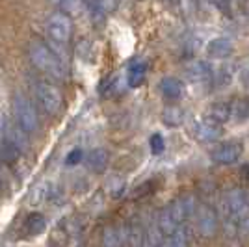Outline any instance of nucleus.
<instances>
[{
  "label": "nucleus",
  "mask_w": 249,
  "mask_h": 247,
  "mask_svg": "<svg viewBox=\"0 0 249 247\" xmlns=\"http://www.w3.org/2000/svg\"><path fill=\"white\" fill-rule=\"evenodd\" d=\"M28 58L32 65L41 72L49 74L56 80H63L67 76L65 72V63L51 51V47H47L41 41H30L28 45Z\"/></svg>",
  "instance_id": "f257e3e1"
},
{
  "label": "nucleus",
  "mask_w": 249,
  "mask_h": 247,
  "mask_svg": "<svg viewBox=\"0 0 249 247\" xmlns=\"http://www.w3.org/2000/svg\"><path fill=\"white\" fill-rule=\"evenodd\" d=\"M11 108H13L15 123L24 128L28 134H36L39 130V115L28 97H24L22 93H15L11 101Z\"/></svg>",
  "instance_id": "f03ea898"
},
{
  "label": "nucleus",
  "mask_w": 249,
  "mask_h": 247,
  "mask_svg": "<svg viewBox=\"0 0 249 247\" xmlns=\"http://www.w3.org/2000/svg\"><path fill=\"white\" fill-rule=\"evenodd\" d=\"M47 34H49V37L52 41L67 45L73 37V21H71V17L62 13V11H56V13L49 15V19H47Z\"/></svg>",
  "instance_id": "7ed1b4c3"
},
{
  "label": "nucleus",
  "mask_w": 249,
  "mask_h": 247,
  "mask_svg": "<svg viewBox=\"0 0 249 247\" xmlns=\"http://www.w3.org/2000/svg\"><path fill=\"white\" fill-rule=\"evenodd\" d=\"M36 99L45 112L49 115H56L62 110L63 97L60 89L56 86H52L49 82H37L36 84Z\"/></svg>",
  "instance_id": "20e7f679"
},
{
  "label": "nucleus",
  "mask_w": 249,
  "mask_h": 247,
  "mask_svg": "<svg viewBox=\"0 0 249 247\" xmlns=\"http://www.w3.org/2000/svg\"><path fill=\"white\" fill-rule=\"evenodd\" d=\"M240 156H242V145L240 143H225L218 147L216 151H212V162L214 164H221V165H229L238 162Z\"/></svg>",
  "instance_id": "39448f33"
},
{
  "label": "nucleus",
  "mask_w": 249,
  "mask_h": 247,
  "mask_svg": "<svg viewBox=\"0 0 249 247\" xmlns=\"http://www.w3.org/2000/svg\"><path fill=\"white\" fill-rule=\"evenodd\" d=\"M196 212H197L199 230H201L203 234H212L216 225H218V216H216V212L207 205H199Z\"/></svg>",
  "instance_id": "423d86ee"
},
{
  "label": "nucleus",
  "mask_w": 249,
  "mask_h": 247,
  "mask_svg": "<svg viewBox=\"0 0 249 247\" xmlns=\"http://www.w3.org/2000/svg\"><path fill=\"white\" fill-rule=\"evenodd\" d=\"M28 132L21 128L17 123H11L10 130H8V141H10L19 153H28L30 151V138Z\"/></svg>",
  "instance_id": "0eeeda50"
},
{
  "label": "nucleus",
  "mask_w": 249,
  "mask_h": 247,
  "mask_svg": "<svg viewBox=\"0 0 249 247\" xmlns=\"http://www.w3.org/2000/svg\"><path fill=\"white\" fill-rule=\"evenodd\" d=\"M52 4L58 8V10L69 15V17H80L86 11V2L84 0H51Z\"/></svg>",
  "instance_id": "6e6552de"
},
{
  "label": "nucleus",
  "mask_w": 249,
  "mask_h": 247,
  "mask_svg": "<svg viewBox=\"0 0 249 247\" xmlns=\"http://www.w3.org/2000/svg\"><path fill=\"white\" fill-rule=\"evenodd\" d=\"M196 136H197L199 141H216L221 136V128H219L218 123H212V121H203V123L197 124L196 128Z\"/></svg>",
  "instance_id": "1a4fd4ad"
},
{
  "label": "nucleus",
  "mask_w": 249,
  "mask_h": 247,
  "mask_svg": "<svg viewBox=\"0 0 249 247\" xmlns=\"http://www.w3.org/2000/svg\"><path fill=\"white\" fill-rule=\"evenodd\" d=\"M231 52H232V43L227 37L212 39L207 47V54L210 58H227Z\"/></svg>",
  "instance_id": "9d476101"
},
{
  "label": "nucleus",
  "mask_w": 249,
  "mask_h": 247,
  "mask_svg": "<svg viewBox=\"0 0 249 247\" xmlns=\"http://www.w3.org/2000/svg\"><path fill=\"white\" fill-rule=\"evenodd\" d=\"M160 91L162 95L169 99V101H177L180 95H182V82L178 78H173V76H167L160 82Z\"/></svg>",
  "instance_id": "9b49d317"
},
{
  "label": "nucleus",
  "mask_w": 249,
  "mask_h": 247,
  "mask_svg": "<svg viewBox=\"0 0 249 247\" xmlns=\"http://www.w3.org/2000/svg\"><path fill=\"white\" fill-rule=\"evenodd\" d=\"M86 162H88V167H89L91 171L101 173V171L106 169V165H108V153H106L104 149H93V151H89Z\"/></svg>",
  "instance_id": "f8f14e48"
},
{
  "label": "nucleus",
  "mask_w": 249,
  "mask_h": 247,
  "mask_svg": "<svg viewBox=\"0 0 249 247\" xmlns=\"http://www.w3.org/2000/svg\"><path fill=\"white\" fill-rule=\"evenodd\" d=\"M232 117V104L229 103H218L210 108V113H208V121L212 123H225Z\"/></svg>",
  "instance_id": "ddd939ff"
},
{
  "label": "nucleus",
  "mask_w": 249,
  "mask_h": 247,
  "mask_svg": "<svg viewBox=\"0 0 249 247\" xmlns=\"http://www.w3.org/2000/svg\"><path fill=\"white\" fill-rule=\"evenodd\" d=\"M145 72H147V65L143 62L132 63L130 69H128V74H126V84H128L130 88H138L140 84L143 82Z\"/></svg>",
  "instance_id": "4468645a"
},
{
  "label": "nucleus",
  "mask_w": 249,
  "mask_h": 247,
  "mask_svg": "<svg viewBox=\"0 0 249 247\" xmlns=\"http://www.w3.org/2000/svg\"><path fill=\"white\" fill-rule=\"evenodd\" d=\"M188 76H190L192 82H207L210 78V69H208L207 63H190L188 65Z\"/></svg>",
  "instance_id": "2eb2a0df"
},
{
  "label": "nucleus",
  "mask_w": 249,
  "mask_h": 247,
  "mask_svg": "<svg viewBox=\"0 0 249 247\" xmlns=\"http://www.w3.org/2000/svg\"><path fill=\"white\" fill-rule=\"evenodd\" d=\"M45 227H47V221H45V217H43L41 214H37V212L30 214V216L26 217V221H24V229H26V232L32 234V236L41 234L43 230H45Z\"/></svg>",
  "instance_id": "dca6fc26"
},
{
  "label": "nucleus",
  "mask_w": 249,
  "mask_h": 247,
  "mask_svg": "<svg viewBox=\"0 0 249 247\" xmlns=\"http://www.w3.org/2000/svg\"><path fill=\"white\" fill-rule=\"evenodd\" d=\"M190 236H188V230L184 227H178L171 236H166V240L162 242V247H188Z\"/></svg>",
  "instance_id": "f3484780"
},
{
  "label": "nucleus",
  "mask_w": 249,
  "mask_h": 247,
  "mask_svg": "<svg viewBox=\"0 0 249 247\" xmlns=\"http://www.w3.org/2000/svg\"><path fill=\"white\" fill-rule=\"evenodd\" d=\"M19 156H21V153H19L8 140H6V141H0V160H2V162L13 165L19 160Z\"/></svg>",
  "instance_id": "a211bd4d"
},
{
  "label": "nucleus",
  "mask_w": 249,
  "mask_h": 247,
  "mask_svg": "<svg viewBox=\"0 0 249 247\" xmlns=\"http://www.w3.org/2000/svg\"><path fill=\"white\" fill-rule=\"evenodd\" d=\"M232 117L242 123L249 119V99H240L236 103H232Z\"/></svg>",
  "instance_id": "6ab92c4d"
},
{
  "label": "nucleus",
  "mask_w": 249,
  "mask_h": 247,
  "mask_svg": "<svg viewBox=\"0 0 249 247\" xmlns=\"http://www.w3.org/2000/svg\"><path fill=\"white\" fill-rule=\"evenodd\" d=\"M164 123L169 126H177V124L182 123V112L175 108V106H169L164 110Z\"/></svg>",
  "instance_id": "aec40b11"
},
{
  "label": "nucleus",
  "mask_w": 249,
  "mask_h": 247,
  "mask_svg": "<svg viewBox=\"0 0 249 247\" xmlns=\"http://www.w3.org/2000/svg\"><path fill=\"white\" fill-rule=\"evenodd\" d=\"M164 147H166V143H164V138L160 134H155L151 138V151H153V155H162Z\"/></svg>",
  "instance_id": "412c9836"
},
{
  "label": "nucleus",
  "mask_w": 249,
  "mask_h": 247,
  "mask_svg": "<svg viewBox=\"0 0 249 247\" xmlns=\"http://www.w3.org/2000/svg\"><path fill=\"white\" fill-rule=\"evenodd\" d=\"M11 126V121L8 115L0 113V141H6L8 140V130Z\"/></svg>",
  "instance_id": "4be33fe9"
},
{
  "label": "nucleus",
  "mask_w": 249,
  "mask_h": 247,
  "mask_svg": "<svg viewBox=\"0 0 249 247\" xmlns=\"http://www.w3.org/2000/svg\"><path fill=\"white\" fill-rule=\"evenodd\" d=\"M117 2L119 0H97V6L103 11H106V13H110V11H114L117 8Z\"/></svg>",
  "instance_id": "5701e85b"
},
{
  "label": "nucleus",
  "mask_w": 249,
  "mask_h": 247,
  "mask_svg": "<svg viewBox=\"0 0 249 247\" xmlns=\"http://www.w3.org/2000/svg\"><path fill=\"white\" fill-rule=\"evenodd\" d=\"M82 160V151L80 149H74V151H71L69 155H67V158H65V162L69 165H74V164H78Z\"/></svg>",
  "instance_id": "b1692460"
},
{
  "label": "nucleus",
  "mask_w": 249,
  "mask_h": 247,
  "mask_svg": "<svg viewBox=\"0 0 249 247\" xmlns=\"http://www.w3.org/2000/svg\"><path fill=\"white\" fill-rule=\"evenodd\" d=\"M84 2H86V4L89 6V8H91V6H95V4H97V0H84Z\"/></svg>",
  "instance_id": "393cba45"
},
{
  "label": "nucleus",
  "mask_w": 249,
  "mask_h": 247,
  "mask_svg": "<svg viewBox=\"0 0 249 247\" xmlns=\"http://www.w3.org/2000/svg\"><path fill=\"white\" fill-rule=\"evenodd\" d=\"M216 2H221V0H216Z\"/></svg>",
  "instance_id": "a878e982"
}]
</instances>
